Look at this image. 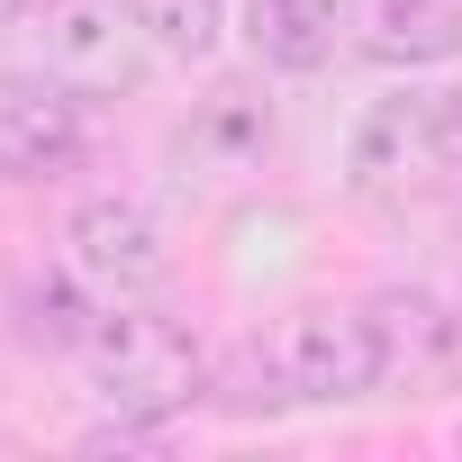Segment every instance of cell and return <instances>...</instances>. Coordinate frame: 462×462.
Segmentation results:
<instances>
[{
    "label": "cell",
    "mask_w": 462,
    "mask_h": 462,
    "mask_svg": "<svg viewBox=\"0 0 462 462\" xmlns=\"http://www.w3.org/2000/svg\"><path fill=\"white\" fill-rule=\"evenodd\" d=\"M245 46L282 82H318L354 46V0H245Z\"/></svg>",
    "instance_id": "9c48e42d"
},
{
    "label": "cell",
    "mask_w": 462,
    "mask_h": 462,
    "mask_svg": "<svg viewBox=\"0 0 462 462\" xmlns=\"http://www.w3.org/2000/svg\"><path fill=\"white\" fill-rule=\"evenodd\" d=\"M354 55L381 73L462 64V0H354Z\"/></svg>",
    "instance_id": "30bf717a"
},
{
    "label": "cell",
    "mask_w": 462,
    "mask_h": 462,
    "mask_svg": "<svg viewBox=\"0 0 462 462\" xmlns=\"http://www.w3.org/2000/svg\"><path fill=\"white\" fill-rule=\"evenodd\" d=\"M28 37H37V64L82 100H127L163 64V46L136 28L127 0H37Z\"/></svg>",
    "instance_id": "3957f363"
},
{
    "label": "cell",
    "mask_w": 462,
    "mask_h": 462,
    "mask_svg": "<svg viewBox=\"0 0 462 462\" xmlns=\"http://www.w3.org/2000/svg\"><path fill=\"white\" fill-rule=\"evenodd\" d=\"M19 10H28V0H0V19H19Z\"/></svg>",
    "instance_id": "4fadbf2b"
},
{
    "label": "cell",
    "mask_w": 462,
    "mask_h": 462,
    "mask_svg": "<svg viewBox=\"0 0 462 462\" xmlns=\"http://www.w3.org/2000/svg\"><path fill=\"white\" fill-rule=\"evenodd\" d=\"M462 145V109L453 91H417V73H399L381 100H363L354 136H345V181L363 199H390V190H417L453 163Z\"/></svg>",
    "instance_id": "7a4b0ae2"
},
{
    "label": "cell",
    "mask_w": 462,
    "mask_h": 462,
    "mask_svg": "<svg viewBox=\"0 0 462 462\" xmlns=\"http://www.w3.org/2000/svg\"><path fill=\"white\" fill-rule=\"evenodd\" d=\"M372 318V354H381V390H444L462 372V309L417 291V282H390L363 300Z\"/></svg>",
    "instance_id": "52a82bcc"
},
{
    "label": "cell",
    "mask_w": 462,
    "mask_h": 462,
    "mask_svg": "<svg viewBox=\"0 0 462 462\" xmlns=\"http://www.w3.org/2000/svg\"><path fill=\"white\" fill-rule=\"evenodd\" d=\"M127 10L163 46V64H208L226 46V0H127Z\"/></svg>",
    "instance_id": "8fae6325"
},
{
    "label": "cell",
    "mask_w": 462,
    "mask_h": 462,
    "mask_svg": "<svg viewBox=\"0 0 462 462\" xmlns=\"http://www.w3.org/2000/svg\"><path fill=\"white\" fill-rule=\"evenodd\" d=\"M91 300H100V291H91L73 263H64L55 282H28V336H37V345L82 354V345H91V327H100V318H91Z\"/></svg>",
    "instance_id": "7c38bea8"
},
{
    "label": "cell",
    "mask_w": 462,
    "mask_h": 462,
    "mask_svg": "<svg viewBox=\"0 0 462 462\" xmlns=\"http://www.w3.org/2000/svg\"><path fill=\"white\" fill-rule=\"evenodd\" d=\"M82 372H91V390H100V408L118 417V426H172V417H190L199 399H208V354H199V336L181 327V318H163V309H145V300H109V318L91 327V345H82Z\"/></svg>",
    "instance_id": "6da1fadb"
},
{
    "label": "cell",
    "mask_w": 462,
    "mask_h": 462,
    "mask_svg": "<svg viewBox=\"0 0 462 462\" xmlns=\"http://www.w3.org/2000/svg\"><path fill=\"white\" fill-rule=\"evenodd\" d=\"M172 154H181V172H199V181H245V172L273 154V100H263L254 82L199 91L190 118L172 127Z\"/></svg>",
    "instance_id": "ba28073f"
},
{
    "label": "cell",
    "mask_w": 462,
    "mask_h": 462,
    "mask_svg": "<svg viewBox=\"0 0 462 462\" xmlns=\"http://www.w3.org/2000/svg\"><path fill=\"white\" fill-rule=\"evenodd\" d=\"M273 372H282L291 408H363V399H381L372 318L363 309H336V300L291 309L282 336H273Z\"/></svg>",
    "instance_id": "5b68a950"
},
{
    "label": "cell",
    "mask_w": 462,
    "mask_h": 462,
    "mask_svg": "<svg viewBox=\"0 0 462 462\" xmlns=\"http://www.w3.org/2000/svg\"><path fill=\"white\" fill-rule=\"evenodd\" d=\"M64 263L100 300H154L172 282V226L136 190H82L64 217Z\"/></svg>",
    "instance_id": "277c9868"
},
{
    "label": "cell",
    "mask_w": 462,
    "mask_h": 462,
    "mask_svg": "<svg viewBox=\"0 0 462 462\" xmlns=\"http://www.w3.org/2000/svg\"><path fill=\"white\" fill-rule=\"evenodd\" d=\"M82 154H91L82 91H64L46 64L37 73H0V181H10V190L64 181Z\"/></svg>",
    "instance_id": "8992f818"
}]
</instances>
